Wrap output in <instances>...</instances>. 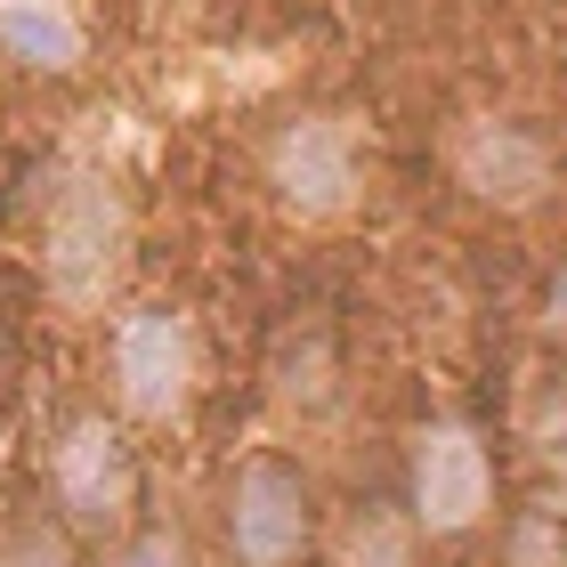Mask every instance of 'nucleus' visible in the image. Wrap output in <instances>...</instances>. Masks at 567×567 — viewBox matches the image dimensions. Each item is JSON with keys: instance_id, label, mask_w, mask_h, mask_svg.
Listing matches in <instances>:
<instances>
[{"instance_id": "obj_1", "label": "nucleus", "mask_w": 567, "mask_h": 567, "mask_svg": "<svg viewBox=\"0 0 567 567\" xmlns=\"http://www.w3.org/2000/svg\"><path fill=\"white\" fill-rule=\"evenodd\" d=\"M49 503H58V527L82 544H122L138 527V454L122 422L106 414L65 422L58 454H49Z\"/></svg>"}, {"instance_id": "obj_2", "label": "nucleus", "mask_w": 567, "mask_h": 567, "mask_svg": "<svg viewBox=\"0 0 567 567\" xmlns=\"http://www.w3.org/2000/svg\"><path fill=\"white\" fill-rule=\"evenodd\" d=\"M122 244H131V212H122L114 178H73V187L49 203L41 227V284L58 308H106L114 276H122Z\"/></svg>"}, {"instance_id": "obj_3", "label": "nucleus", "mask_w": 567, "mask_h": 567, "mask_svg": "<svg viewBox=\"0 0 567 567\" xmlns=\"http://www.w3.org/2000/svg\"><path fill=\"white\" fill-rule=\"evenodd\" d=\"M227 559L236 567H300L317 551V486H308L292 462L251 454L236 478H227V511H219Z\"/></svg>"}, {"instance_id": "obj_4", "label": "nucleus", "mask_w": 567, "mask_h": 567, "mask_svg": "<svg viewBox=\"0 0 567 567\" xmlns=\"http://www.w3.org/2000/svg\"><path fill=\"white\" fill-rule=\"evenodd\" d=\"M495 511V454L471 422H430L414 430V462H405V519L414 535H471Z\"/></svg>"}, {"instance_id": "obj_5", "label": "nucleus", "mask_w": 567, "mask_h": 567, "mask_svg": "<svg viewBox=\"0 0 567 567\" xmlns=\"http://www.w3.org/2000/svg\"><path fill=\"white\" fill-rule=\"evenodd\" d=\"M195 390V324L178 308H131L114 324V398L138 422H171Z\"/></svg>"}, {"instance_id": "obj_6", "label": "nucleus", "mask_w": 567, "mask_h": 567, "mask_svg": "<svg viewBox=\"0 0 567 567\" xmlns=\"http://www.w3.org/2000/svg\"><path fill=\"white\" fill-rule=\"evenodd\" d=\"M268 178H276V195H284L292 219H341L357 203V138H349V122H332V114L292 122V131L268 146Z\"/></svg>"}, {"instance_id": "obj_7", "label": "nucleus", "mask_w": 567, "mask_h": 567, "mask_svg": "<svg viewBox=\"0 0 567 567\" xmlns=\"http://www.w3.org/2000/svg\"><path fill=\"white\" fill-rule=\"evenodd\" d=\"M454 178L495 212H535L551 187V146L519 122H471L454 138Z\"/></svg>"}, {"instance_id": "obj_8", "label": "nucleus", "mask_w": 567, "mask_h": 567, "mask_svg": "<svg viewBox=\"0 0 567 567\" xmlns=\"http://www.w3.org/2000/svg\"><path fill=\"white\" fill-rule=\"evenodd\" d=\"M0 41H9V58L49 65V73L82 65V24H73L65 0H0Z\"/></svg>"}, {"instance_id": "obj_9", "label": "nucleus", "mask_w": 567, "mask_h": 567, "mask_svg": "<svg viewBox=\"0 0 567 567\" xmlns=\"http://www.w3.org/2000/svg\"><path fill=\"white\" fill-rule=\"evenodd\" d=\"M341 567H414V519L365 511V519L341 535Z\"/></svg>"}, {"instance_id": "obj_10", "label": "nucleus", "mask_w": 567, "mask_h": 567, "mask_svg": "<svg viewBox=\"0 0 567 567\" xmlns=\"http://www.w3.org/2000/svg\"><path fill=\"white\" fill-rule=\"evenodd\" d=\"M527 437H535V462L567 478V365H551L544 381H535V398H527Z\"/></svg>"}, {"instance_id": "obj_11", "label": "nucleus", "mask_w": 567, "mask_h": 567, "mask_svg": "<svg viewBox=\"0 0 567 567\" xmlns=\"http://www.w3.org/2000/svg\"><path fill=\"white\" fill-rule=\"evenodd\" d=\"M0 567H73V535L58 519H17L0 544Z\"/></svg>"}, {"instance_id": "obj_12", "label": "nucleus", "mask_w": 567, "mask_h": 567, "mask_svg": "<svg viewBox=\"0 0 567 567\" xmlns=\"http://www.w3.org/2000/svg\"><path fill=\"white\" fill-rule=\"evenodd\" d=\"M106 567H195V551H187V535L178 527H131L122 544H106Z\"/></svg>"}, {"instance_id": "obj_13", "label": "nucleus", "mask_w": 567, "mask_h": 567, "mask_svg": "<svg viewBox=\"0 0 567 567\" xmlns=\"http://www.w3.org/2000/svg\"><path fill=\"white\" fill-rule=\"evenodd\" d=\"M544 332L567 349V260L551 268V284H544Z\"/></svg>"}]
</instances>
